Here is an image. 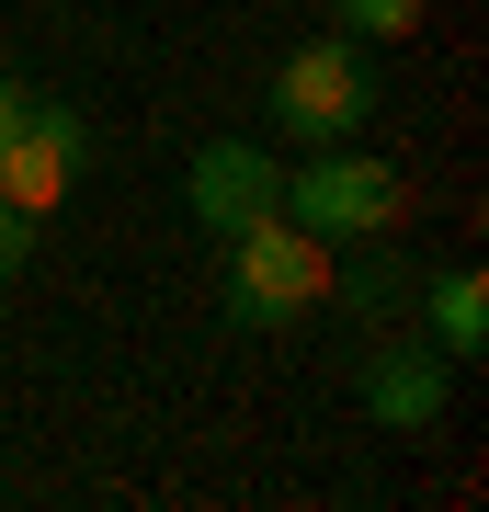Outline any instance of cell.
Returning <instances> with one entry per match:
<instances>
[{"label": "cell", "instance_id": "cell-1", "mask_svg": "<svg viewBox=\"0 0 489 512\" xmlns=\"http://www.w3.org/2000/svg\"><path fill=\"white\" fill-rule=\"evenodd\" d=\"M228 330H296L319 308V296H342V239H319V228H296L285 205H262V217H239L228 228Z\"/></svg>", "mask_w": 489, "mask_h": 512}, {"label": "cell", "instance_id": "cell-2", "mask_svg": "<svg viewBox=\"0 0 489 512\" xmlns=\"http://www.w3.org/2000/svg\"><path fill=\"white\" fill-rule=\"evenodd\" d=\"M273 205H285L296 228H319V239H387V228L410 217V183L387 160H364L353 137H330L296 171H273Z\"/></svg>", "mask_w": 489, "mask_h": 512}, {"label": "cell", "instance_id": "cell-3", "mask_svg": "<svg viewBox=\"0 0 489 512\" xmlns=\"http://www.w3.org/2000/svg\"><path fill=\"white\" fill-rule=\"evenodd\" d=\"M364 114H376V69H364V46H353V35H319V46H296L285 69H273V126H285L296 148L353 137Z\"/></svg>", "mask_w": 489, "mask_h": 512}, {"label": "cell", "instance_id": "cell-4", "mask_svg": "<svg viewBox=\"0 0 489 512\" xmlns=\"http://www.w3.org/2000/svg\"><path fill=\"white\" fill-rule=\"evenodd\" d=\"M80 160H91V126H80V114L69 103H23L12 137H0V205H12V217H46V205L80 183Z\"/></svg>", "mask_w": 489, "mask_h": 512}, {"label": "cell", "instance_id": "cell-5", "mask_svg": "<svg viewBox=\"0 0 489 512\" xmlns=\"http://www.w3.org/2000/svg\"><path fill=\"white\" fill-rule=\"evenodd\" d=\"M353 387H364V421L376 433H433L444 421V353H421V342H376Z\"/></svg>", "mask_w": 489, "mask_h": 512}, {"label": "cell", "instance_id": "cell-6", "mask_svg": "<svg viewBox=\"0 0 489 512\" xmlns=\"http://www.w3.org/2000/svg\"><path fill=\"white\" fill-rule=\"evenodd\" d=\"M182 205H194V228H239V217H262L273 205V160L262 148H239V137H217V148H194V171H182Z\"/></svg>", "mask_w": 489, "mask_h": 512}, {"label": "cell", "instance_id": "cell-7", "mask_svg": "<svg viewBox=\"0 0 489 512\" xmlns=\"http://www.w3.org/2000/svg\"><path fill=\"white\" fill-rule=\"evenodd\" d=\"M421 319H433V353H444V365H478V353H489V285H478V262L421 274Z\"/></svg>", "mask_w": 489, "mask_h": 512}, {"label": "cell", "instance_id": "cell-8", "mask_svg": "<svg viewBox=\"0 0 489 512\" xmlns=\"http://www.w3.org/2000/svg\"><path fill=\"white\" fill-rule=\"evenodd\" d=\"M421 12H433V0H330V35L387 46V35H421Z\"/></svg>", "mask_w": 489, "mask_h": 512}, {"label": "cell", "instance_id": "cell-9", "mask_svg": "<svg viewBox=\"0 0 489 512\" xmlns=\"http://www.w3.org/2000/svg\"><path fill=\"white\" fill-rule=\"evenodd\" d=\"M399 296H410V262H364L353 274V308H399Z\"/></svg>", "mask_w": 489, "mask_h": 512}, {"label": "cell", "instance_id": "cell-10", "mask_svg": "<svg viewBox=\"0 0 489 512\" xmlns=\"http://www.w3.org/2000/svg\"><path fill=\"white\" fill-rule=\"evenodd\" d=\"M23 239H35V217H12V205H0V285L23 274Z\"/></svg>", "mask_w": 489, "mask_h": 512}, {"label": "cell", "instance_id": "cell-11", "mask_svg": "<svg viewBox=\"0 0 489 512\" xmlns=\"http://www.w3.org/2000/svg\"><path fill=\"white\" fill-rule=\"evenodd\" d=\"M23 103H35V92H23L12 69H0V137H12V114H23Z\"/></svg>", "mask_w": 489, "mask_h": 512}]
</instances>
